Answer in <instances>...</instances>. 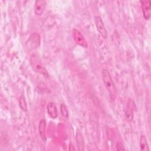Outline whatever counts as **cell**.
<instances>
[{
  "label": "cell",
  "mask_w": 151,
  "mask_h": 151,
  "mask_svg": "<svg viewBox=\"0 0 151 151\" xmlns=\"http://www.w3.org/2000/svg\"><path fill=\"white\" fill-rule=\"evenodd\" d=\"M101 75L105 87L109 93L110 99L111 101H114L117 95V89L111 74L107 69L104 68L102 70Z\"/></svg>",
  "instance_id": "obj_1"
},
{
  "label": "cell",
  "mask_w": 151,
  "mask_h": 151,
  "mask_svg": "<svg viewBox=\"0 0 151 151\" xmlns=\"http://www.w3.org/2000/svg\"><path fill=\"white\" fill-rule=\"evenodd\" d=\"M29 63L32 70L37 73H39L45 77H49V74L45 68L42 61L40 57L35 54H33L29 58Z\"/></svg>",
  "instance_id": "obj_2"
},
{
  "label": "cell",
  "mask_w": 151,
  "mask_h": 151,
  "mask_svg": "<svg viewBox=\"0 0 151 151\" xmlns=\"http://www.w3.org/2000/svg\"><path fill=\"white\" fill-rule=\"evenodd\" d=\"M40 36L37 32L32 33L25 42V47L28 50L37 48L40 44Z\"/></svg>",
  "instance_id": "obj_3"
},
{
  "label": "cell",
  "mask_w": 151,
  "mask_h": 151,
  "mask_svg": "<svg viewBox=\"0 0 151 151\" xmlns=\"http://www.w3.org/2000/svg\"><path fill=\"white\" fill-rule=\"evenodd\" d=\"M72 35L74 41L79 45L83 48H87L88 44L81 32L76 28H73L72 30Z\"/></svg>",
  "instance_id": "obj_4"
},
{
  "label": "cell",
  "mask_w": 151,
  "mask_h": 151,
  "mask_svg": "<svg viewBox=\"0 0 151 151\" xmlns=\"http://www.w3.org/2000/svg\"><path fill=\"white\" fill-rule=\"evenodd\" d=\"M94 18L97 31L104 38H106L107 37V32L101 17L95 16Z\"/></svg>",
  "instance_id": "obj_5"
},
{
  "label": "cell",
  "mask_w": 151,
  "mask_h": 151,
  "mask_svg": "<svg viewBox=\"0 0 151 151\" xmlns=\"http://www.w3.org/2000/svg\"><path fill=\"white\" fill-rule=\"evenodd\" d=\"M134 103L133 101L129 99L127 101L126 107L124 110L125 117L128 121H132L133 119V111H134Z\"/></svg>",
  "instance_id": "obj_6"
},
{
  "label": "cell",
  "mask_w": 151,
  "mask_h": 151,
  "mask_svg": "<svg viewBox=\"0 0 151 151\" xmlns=\"http://www.w3.org/2000/svg\"><path fill=\"white\" fill-rule=\"evenodd\" d=\"M142 5L143 15L145 19H149L150 17L151 2L150 0H143L140 1Z\"/></svg>",
  "instance_id": "obj_7"
},
{
  "label": "cell",
  "mask_w": 151,
  "mask_h": 151,
  "mask_svg": "<svg viewBox=\"0 0 151 151\" xmlns=\"http://www.w3.org/2000/svg\"><path fill=\"white\" fill-rule=\"evenodd\" d=\"M46 7V2L44 0L36 1L34 4V12L37 15H40Z\"/></svg>",
  "instance_id": "obj_8"
},
{
  "label": "cell",
  "mask_w": 151,
  "mask_h": 151,
  "mask_svg": "<svg viewBox=\"0 0 151 151\" xmlns=\"http://www.w3.org/2000/svg\"><path fill=\"white\" fill-rule=\"evenodd\" d=\"M47 111L48 115L52 119H56L58 116L57 109L53 102H49L47 106Z\"/></svg>",
  "instance_id": "obj_9"
},
{
  "label": "cell",
  "mask_w": 151,
  "mask_h": 151,
  "mask_svg": "<svg viewBox=\"0 0 151 151\" xmlns=\"http://www.w3.org/2000/svg\"><path fill=\"white\" fill-rule=\"evenodd\" d=\"M46 120L45 119H42L38 124V132L41 138L43 140H46V136H45V129H46Z\"/></svg>",
  "instance_id": "obj_10"
},
{
  "label": "cell",
  "mask_w": 151,
  "mask_h": 151,
  "mask_svg": "<svg viewBox=\"0 0 151 151\" xmlns=\"http://www.w3.org/2000/svg\"><path fill=\"white\" fill-rule=\"evenodd\" d=\"M76 140L77 143L78 149L79 150H84V139L83 135L80 131H77L76 133Z\"/></svg>",
  "instance_id": "obj_11"
},
{
  "label": "cell",
  "mask_w": 151,
  "mask_h": 151,
  "mask_svg": "<svg viewBox=\"0 0 151 151\" xmlns=\"http://www.w3.org/2000/svg\"><path fill=\"white\" fill-rule=\"evenodd\" d=\"M140 147L142 150H149V145L147 141V139L145 135H141L139 140Z\"/></svg>",
  "instance_id": "obj_12"
},
{
  "label": "cell",
  "mask_w": 151,
  "mask_h": 151,
  "mask_svg": "<svg viewBox=\"0 0 151 151\" xmlns=\"http://www.w3.org/2000/svg\"><path fill=\"white\" fill-rule=\"evenodd\" d=\"M19 106L21 109L24 111H27V102L25 99V97L22 95L20 96L19 99Z\"/></svg>",
  "instance_id": "obj_13"
},
{
  "label": "cell",
  "mask_w": 151,
  "mask_h": 151,
  "mask_svg": "<svg viewBox=\"0 0 151 151\" xmlns=\"http://www.w3.org/2000/svg\"><path fill=\"white\" fill-rule=\"evenodd\" d=\"M60 110L61 112V114L63 116L65 117H68V111L67 109L66 106L64 104H61L60 106Z\"/></svg>",
  "instance_id": "obj_14"
},
{
  "label": "cell",
  "mask_w": 151,
  "mask_h": 151,
  "mask_svg": "<svg viewBox=\"0 0 151 151\" xmlns=\"http://www.w3.org/2000/svg\"><path fill=\"white\" fill-rule=\"evenodd\" d=\"M116 149L117 150H124L123 145L121 142H118L116 144Z\"/></svg>",
  "instance_id": "obj_15"
}]
</instances>
